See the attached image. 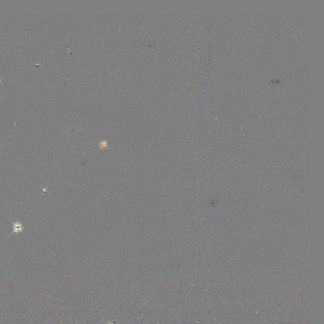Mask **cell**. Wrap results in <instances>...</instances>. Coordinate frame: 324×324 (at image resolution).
I'll return each mask as SVG.
<instances>
[{"mask_svg": "<svg viewBox=\"0 0 324 324\" xmlns=\"http://www.w3.org/2000/svg\"><path fill=\"white\" fill-rule=\"evenodd\" d=\"M11 222L13 223L14 224V226H13V232L11 234H10V235L9 236V237H10L11 236H12L14 234H18L20 232H23V230L24 229V227L23 226V225L22 224V223H20L18 220L16 222H13L12 220H11Z\"/></svg>", "mask_w": 324, "mask_h": 324, "instance_id": "obj_1", "label": "cell"}, {"mask_svg": "<svg viewBox=\"0 0 324 324\" xmlns=\"http://www.w3.org/2000/svg\"><path fill=\"white\" fill-rule=\"evenodd\" d=\"M1 81H2V77L1 76H0V82H1Z\"/></svg>", "mask_w": 324, "mask_h": 324, "instance_id": "obj_2", "label": "cell"}]
</instances>
